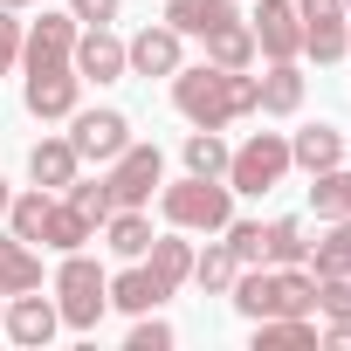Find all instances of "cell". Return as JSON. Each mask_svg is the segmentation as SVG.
Masks as SVG:
<instances>
[{"mask_svg":"<svg viewBox=\"0 0 351 351\" xmlns=\"http://www.w3.org/2000/svg\"><path fill=\"white\" fill-rule=\"evenodd\" d=\"M56 310H62L69 330H97L104 310H110V276H104L83 248H69V262L56 269Z\"/></svg>","mask_w":351,"mask_h":351,"instance_id":"277c9868","label":"cell"},{"mask_svg":"<svg viewBox=\"0 0 351 351\" xmlns=\"http://www.w3.org/2000/svg\"><path fill=\"white\" fill-rule=\"evenodd\" d=\"M234 276H241V262H234V248H228V241H214L207 255H193V282H200L207 296H228V289H234Z\"/></svg>","mask_w":351,"mask_h":351,"instance_id":"d4e9b609","label":"cell"},{"mask_svg":"<svg viewBox=\"0 0 351 351\" xmlns=\"http://www.w3.org/2000/svg\"><path fill=\"white\" fill-rule=\"evenodd\" d=\"M207 62H214V69H248V62H255V35H248V21L214 28V35H207Z\"/></svg>","mask_w":351,"mask_h":351,"instance_id":"7402d4cb","label":"cell"},{"mask_svg":"<svg viewBox=\"0 0 351 351\" xmlns=\"http://www.w3.org/2000/svg\"><path fill=\"white\" fill-rule=\"evenodd\" d=\"M76 165H83V158H76V145H69V138H42V145L28 152V180H35V186H56V193H69Z\"/></svg>","mask_w":351,"mask_h":351,"instance_id":"2e32d148","label":"cell"},{"mask_svg":"<svg viewBox=\"0 0 351 351\" xmlns=\"http://www.w3.org/2000/svg\"><path fill=\"white\" fill-rule=\"evenodd\" d=\"M69 207H76V214H83L90 228L117 214V207H110V186H104V180H69Z\"/></svg>","mask_w":351,"mask_h":351,"instance_id":"d6a6232c","label":"cell"},{"mask_svg":"<svg viewBox=\"0 0 351 351\" xmlns=\"http://www.w3.org/2000/svg\"><path fill=\"white\" fill-rule=\"evenodd\" d=\"M289 180V138L282 131H255L248 145H234L228 152V186L234 193H269V186H282Z\"/></svg>","mask_w":351,"mask_h":351,"instance_id":"5b68a950","label":"cell"},{"mask_svg":"<svg viewBox=\"0 0 351 351\" xmlns=\"http://www.w3.org/2000/svg\"><path fill=\"white\" fill-rule=\"evenodd\" d=\"M310 207H317V221H344L351 214V172L344 165H330V172H310Z\"/></svg>","mask_w":351,"mask_h":351,"instance_id":"603a6c76","label":"cell"},{"mask_svg":"<svg viewBox=\"0 0 351 351\" xmlns=\"http://www.w3.org/2000/svg\"><path fill=\"white\" fill-rule=\"evenodd\" d=\"M0 324H8V310H0Z\"/></svg>","mask_w":351,"mask_h":351,"instance_id":"60d3db41","label":"cell"},{"mask_svg":"<svg viewBox=\"0 0 351 351\" xmlns=\"http://www.w3.org/2000/svg\"><path fill=\"white\" fill-rule=\"evenodd\" d=\"M296 104H303V69L296 62H269V76H255V110L289 117Z\"/></svg>","mask_w":351,"mask_h":351,"instance_id":"e0dca14e","label":"cell"},{"mask_svg":"<svg viewBox=\"0 0 351 351\" xmlns=\"http://www.w3.org/2000/svg\"><path fill=\"white\" fill-rule=\"evenodd\" d=\"M76 90H83V76L76 69H28V90H21V104H28V117H69L76 110Z\"/></svg>","mask_w":351,"mask_h":351,"instance_id":"30bf717a","label":"cell"},{"mask_svg":"<svg viewBox=\"0 0 351 351\" xmlns=\"http://www.w3.org/2000/svg\"><path fill=\"white\" fill-rule=\"evenodd\" d=\"M0 8H8V14H21V8H35V0H0Z\"/></svg>","mask_w":351,"mask_h":351,"instance_id":"f35d334b","label":"cell"},{"mask_svg":"<svg viewBox=\"0 0 351 351\" xmlns=\"http://www.w3.org/2000/svg\"><path fill=\"white\" fill-rule=\"evenodd\" d=\"M131 351H172V324H158L152 310H138V324H131Z\"/></svg>","mask_w":351,"mask_h":351,"instance_id":"e575fe53","label":"cell"},{"mask_svg":"<svg viewBox=\"0 0 351 351\" xmlns=\"http://www.w3.org/2000/svg\"><path fill=\"white\" fill-rule=\"evenodd\" d=\"M172 104H180V117L200 124V131H228V124L255 117V76L248 69H214V62L172 69Z\"/></svg>","mask_w":351,"mask_h":351,"instance_id":"6da1fadb","label":"cell"},{"mask_svg":"<svg viewBox=\"0 0 351 351\" xmlns=\"http://www.w3.org/2000/svg\"><path fill=\"white\" fill-rule=\"evenodd\" d=\"M76 76L83 83H117L124 76V42L110 35V28H90V35H76Z\"/></svg>","mask_w":351,"mask_h":351,"instance_id":"4fadbf2b","label":"cell"},{"mask_svg":"<svg viewBox=\"0 0 351 351\" xmlns=\"http://www.w3.org/2000/svg\"><path fill=\"white\" fill-rule=\"evenodd\" d=\"M186 172H200V180H228V138L193 124V138H186Z\"/></svg>","mask_w":351,"mask_h":351,"instance_id":"83f0119b","label":"cell"},{"mask_svg":"<svg viewBox=\"0 0 351 351\" xmlns=\"http://www.w3.org/2000/svg\"><path fill=\"white\" fill-rule=\"evenodd\" d=\"M14 62H21V21H14L8 8H0V76H8Z\"/></svg>","mask_w":351,"mask_h":351,"instance_id":"d590c367","label":"cell"},{"mask_svg":"<svg viewBox=\"0 0 351 351\" xmlns=\"http://www.w3.org/2000/svg\"><path fill=\"white\" fill-rule=\"evenodd\" d=\"M228 21H241L234 14V0H165V28L172 35H214V28H228Z\"/></svg>","mask_w":351,"mask_h":351,"instance_id":"5bb4252c","label":"cell"},{"mask_svg":"<svg viewBox=\"0 0 351 351\" xmlns=\"http://www.w3.org/2000/svg\"><path fill=\"white\" fill-rule=\"evenodd\" d=\"M180 42H186V35H172L165 21H158V28H138V35L124 42V69H131V76H172V69H180Z\"/></svg>","mask_w":351,"mask_h":351,"instance_id":"8fae6325","label":"cell"},{"mask_svg":"<svg viewBox=\"0 0 351 351\" xmlns=\"http://www.w3.org/2000/svg\"><path fill=\"white\" fill-rule=\"evenodd\" d=\"M344 14H351V0H344Z\"/></svg>","mask_w":351,"mask_h":351,"instance_id":"b9f144b4","label":"cell"},{"mask_svg":"<svg viewBox=\"0 0 351 351\" xmlns=\"http://www.w3.org/2000/svg\"><path fill=\"white\" fill-rule=\"evenodd\" d=\"M21 289H42V255H35V241L8 234L0 241V296H21Z\"/></svg>","mask_w":351,"mask_h":351,"instance_id":"ac0fdd59","label":"cell"},{"mask_svg":"<svg viewBox=\"0 0 351 351\" xmlns=\"http://www.w3.org/2000/svg\"><path fill=\"white\" fill-rule=\"evenodd\" d=\"M56 324H62V310H56L49 296L21 289V296H14V310H8V324H0V330H8L14 344H28V351H42V344L56 337Z\"/></svg>","mask_w":351,"mask_h":351,"instance_id":"7c38bea8","label":"cell"},{"mask_svg":"<svg viewBox=\"0 0 351 351\" xmlns=\"http://www.w3.org/2000/svg\"><path fill=\"white\" fill-rule=\"evenodd\" d=\"M303 49H310L317 62H344V56H351V28H344V21H310V28H303Z\"/></svg>","mask_w":351,"mask_h":351,"instance_id":"1f68e13d","label":"cell"},{"mask_svg":"<svg viewBox=\"0 0 351 351\" xmlns=\"http://www.w3.org/2000/svg\"><path fill=\"white\" fill-rule=\"evenodd\" d=\"M221 234H228V248H234L241 269H262V262H269V228H262V221H228Z\"/></svg>","mask_w":351,"mask_h":351,"instance_id":"4dcf8cb0","label":"cell"},{"mask_svg":"<svg viewBox=\"0 0 351 351\" xmlns=\"http://www.w3.org/2000/svg\"><path fill=\"white\" fill-rule=\"evenodd\" d=\"M165 296H172V289H165L152 269H124V276H110V303L131 310V317H138V310H158Z\"/></svg>","mask_w":351,"mask_h":351,"instance_id":"ffe728a7","label":"cell"},{"mask_svg":"<svg viewBox=\"0 0 351 351\" xmlns=\"http://www.w3.org/2000/svg\"><path fill=\"white\" fill-rule=\"evenodd\" d=\"M310 269H317V276H351V214L330 221L324 241H310Z\"/></svg>","mask_w":351,"mask_h":351,"instance_id":"484cf974","label":"cell"},{"mask_svg":"<svg viewBox=\"0 0 351 351\" xmlns=\"http://www.w3.org/2000/svg\"><path fill=\"white\" fill-rule=\"evenodd\" d=\"M158 214L180 228V234H221L234 221V186L228 180H200V172H186L180 186L158 193Z\"/></svg>","mask_w":351,"mask_h":351,"instance_id":"3957f363","label":"cell"},{"mask_svg":"<svg viewBox=\"0 0 351 351\" xmlns=\"http://www.w3.org/2000/svg\"><path fill=\"white\" fill-rule=\"evenodd\" d=\"M248 35H255V49L269 62H296L303 56V14H296V0H255Z\"/></svg>","mask_w":351,"mask_h":351,"instance_id":"52a82bcc","label":"cell"},{"mask_svg":"<svg viewBox=\"0 0 351 351\" xmlns=\"http://www.w3.org/2000/svg\"><path fill=\"white\" fill-rule=\"evenodd\" d=\"M76 14H42L28 35H21V62L28 69H76Z\"/></svg>","mask_w":351,"mask_h":351,"instance_id":"9c48e42d","label":"cell"},{"mask_svg":"<svg viewBox=\"0 0 351 351\" xmlns=\"http://www.w3.org/2000/svg\"><path fill=\"white\" fill-rule=\"evenodd\" d=\"M158 172H165L158 145H124V152L110 158V172H104L110 207H145V200H152V186H158Z\"/></svg>","mask_w":351,"mask_h":351,"instance_id":"8992f818","label":"cell"},{"mask_svg":"<svg viewBox=\"0 0 351 351\" xmlns=\"http://www.w3.org/2000/svg\"><path fill=\"white\" fill-rule=\"evenodd\" d=\"M90 234H97V228H90L69 200H56V207H49V228H42V248H62V255H69V248H83Z\"/></svg>","mask_w":351,"mask_h":351,"instance_id":"f1b7e54d","label":"cell"},{"mask_svg":"<svg viewBox=\"0 0 351 351\" xmlns=\"http://www.w3.org/2000/svg\"><path fill=\"white\" fill-rule=\"evenodd\" d=\"M69 14H76L83 28H110V21H117V0H69Z\"/></svg>","mask_w":351,"mask_h":351,"instance_id":"8d00e7d4","label":"cell"},{"mask_svg":"<svg viewBox=\"0 0 351 351\" xmlns=\"http://www.w3.org/2000/svg\"><path fill=\"white\" fill-rule=\"evenodd\" d=\"M337 158H344V131L337 124H303L289 138V165H303V172H330Z\"/></svg>","mask_w":351,"mask_h":351,"instance_id":"9a60e30c","label":"cell"},{"mask_svg":"<svg viewBox=\"0 0 351 351\" xmlns=\"http://www.w3.org/2000/svg\"><path fill=\"white\" fill-rule=\"evenodd\" d=\"M234 310L248 317V324H262V317H310L317 310V276H303V269H241L234 276Z\"/></svg>","mask_w":351,"mask_h":351,"instance_id":"7a4b0ae2","label":"cell"},{"mask_svg":"<svg viewBox=\"0 0 351 351\" xmlns=\"http://www.w3.org/2000/svg\"><path fill=\"white\" fill-rule=\"evenodd\" d=\"M49 207H56V200H49L42 186H35V193H14V200H8V228H14L21 241H42V228H49Z\"/></svg>","mask_w":351,"mask_h":351,"instance_id":"f546056e","label":"cell"},{"mask_svg":"<svg viewBox=\"0 0 351 351\" xmlns=\"http://www.w3.org/2000/svg\"><path fill=\"white\" fill-rule=\"evenodd\" d=\"M8 200H14V193H8V180H0V221H8Z\"/></svg>","mask_w":351,"mask_h":351,"instance_id":"ab89813d","label":"cell"},{"mask_svg":"<svg viewBox=\"0 0 351 351\" xmlns=\"http://www.w3.org/2000/svg\"><path fill=\"white\" fill-rule=\"evenodd\" d=\"M145 255H152V276H158L165 289H180V282L193 276V248H186L180 234H165V241L152 234V248H145Z\"/></svg>","mask_w":351,"mask_h":351,"instance_id":"4316f807","label":"cell"},{"mask_svg":"<svg viewBox=\"0 0 351 351\" xmlns=\"http://www.w3.org/2000/svg\"><path fill=\"white\" fill-rule=\"evenodd\" d=\"M69 145H76V158H97V165H110L124 145H131V117L124 110H69Z\"/></svg>","mask_w":351,"mask_h":351,"instance_id":"ba28073f","label":"cell"},{"mask_svg":"<svg viewBox=\"0 0 351 351\" xmlns=\"http://www.w3.org/2000/svg\"><path fill=\"white\" fill-rule=\"evenodd\" d=\"M317 276V269H310ZM317 310L324 317H351V276H317Z\"/></svg>","mask_w":351,"mask_h":351,"instance_id":"836d02e7","label":"cell"},{"mask_svg":"<svg viewBox=\"0 0 351 351\" xmlns=\"http://www.w3.org/2000/svg\"><path fill=\"white\" fill-rule=\"evenodd\" d=\"M269 262H276V269H303V262H310V234H303L296 214L269 221Z\"/></svg>","mask_w":351,"mask_h":351,"instance_id":"cb8c5ba5","label":"cell"},{"mask_svg":"<svg viewBox=\"0 0 351 351\" xmlns=\"http://www.w3.org/2000/svg\"><path fill=\"white\" fill-rule=\"evenodd\" d=\"M104 241H110V255H124V262H138V255L152 248V221H145L138 207H117V214L104 221Z\"/></svg>","mask_w":351,"mask_h":351,"instance_id":"44dd1931","label":"cell"},{"mask_svg":"<svg viewBox=\"0 0 351 351\" xmlns=\"http://www.w3.org/2000/svg\"><path fill=\"white\" fill-rule=\"evenodd\" d=\"M296 14H303V28L310 21H344V0H296Z\"/></svg>","mask_w":351,"mask_h":351,"instance_id":"74e56055","label":"cell"},{"mask_svg":"<svg viewBox=\"0 0 351 351\" xmlns=\"http://www.w3.org/2000/svg\"><path fill=\"white\" fill-rule=\"evenodd\" d=\"M255 351H317V317H262Z\"/></svg>","mask_w":351,"mask_h":351,"instance_id":"d6986e66","label":"cell"}]
</instances>
